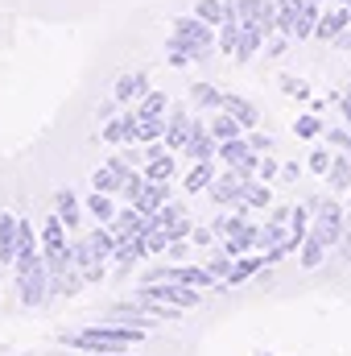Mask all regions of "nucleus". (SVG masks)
I'll return each mask as SVG.
<instances>
[{
  "label": "nucleus",
  "instance_id": "473e14b6",
  "mask_svg": "<svg viewBox=\"0 0 351 356\" xmlns=\"http://www.w3.org/2000/svg\"><path fill=\"white\" fill-rule=\"evenodd\" d=\"M145 182H149V178H141V175H128L124 182H120V195H124L128 203H137V199H141V191H145Z\"/></svg>",
  "mask_w": 351,
  "mask_h": 356
},
{
  "label": "nucleus",
  "instance_id": "79ce46f5",
  "mask_svg": "<svg viewBox=\"0 0 351 356\" xmlns=\"http://www.w3.org/2000/svg\"><path fill=\"white\" fill-rule=\"evenodd\" d=\"M281 175H285V182H298V175H302V170H298V166L289 162V166H281Z\"/></svg>",
  "mask_w": 351,
  "mask_h": 356
},
{
  "label": "nucleus",
  "instance_id": "f03ea898",
  "mask_svg": "<svg viewBox=\"0 0 351 356\" xmlns=\"http://www.w3.org/2000/svg\"><path fill=\"white\" fill-rule=\"evenodd\" d=\"M211 46H215V38H211V29H207L203 17H178L174 21V38H170V63L174 67H186L194 58H207Z\"/></svg>",
  "mask_w": 351,
  "mask_h": 356
},
{
  "label": "nucleus",
  "instance_id": "4c0bfd02",
  "mask_svg": "<svg viewBox=\"0 0 351 356\" xmlns=\"http://www.w3.org/2000/svg\"><path fill=\"white\" fill-rule=\"evenodd\" d=\"M331 145H339V149L351 158V133H343V129H331Z\"/></svg>",
  "mask_w": 351,
  "mask_h": 356
},
{
  "label": "nucleus",
  "instance_id": "b1692460",
  "mask_svg": "<svg viewBox=\"0 0 351 356\" xmlns=\"http://www.w3.org/2000/svg\"><path fill=\"white\" fill-rule=\"evenodd\" d=\"M137 116H141V120H166V95H162V91H149V95L137 104Z\"/></svg>",
  "mask_w": 351,
  "mask_h": 356
},
{
  "label": "nucleus",
  "instance_id": "a19ab883",
  "mask_svg": "<svg viewBox=\"0 0 351 356\" xmlns=\"http://www.w3.org/2000/svg\"><path fill=\"white\" fill-rule=\"evenodd\" d=\"M277 170H281V166H277V162H273V158H264L261 166H257V175H261V178H264V182H268V178L277 175Z\"/></svg>",
  "mask_w": 351,
  "mask_h": 356
},
{
  "label": "nucleus",
  "instance_id": "4be33fe9",
  "mask_svg": "<svg viewBox=\"0 0 351 356\" xmlns=\"http://www.w3.org/2000/svg\"><path fill=\"white\" fill-rule=\"evenodd\" d=\"M273 8H277V29H281V33H289V29H293V21H298V13L306 8V0H273Z\"/></svg>",
  "mask_w": 351,
  "mask_h": 356
},
{
  "label": "nucleus",
  "instance_id": "393cba45",
  "mask_svg": "<svg viewBox=\"0 0 351 356\" xmlns=\"http://www.w3.org/2000/svg\"><path fill=\"white\" fill-rule=\"evenodd\" d=\"M211 178H215L211 158H207V162H194V166H190V175H186V191H190V195H194V191H207V186H211Z\"/></svg>",
  "mask_w": 351,
  "mask_h": 356
},
{
  "label": "nucleus",
  "instance_id": "f3484780",
  "mask_svg": "<svg viewBox=\"0 0 351 356\" xmlns=\"http://www.w3.org/2000/svg\"><path fill=\"white\" fill-rule=\"evenodd\" d=\"M54 216H58L67 228L79 224V199H75V191H58V195H54Z\"/></svg>",
  "mask_w": 351,
  "mask_h": 356
},
{
  "label": "nucleus",
  "instance_id": "7c9ffc66",
  "mask_svg": "<svg viewBox=\"0 0 351 356\" xmlns=\"http://www.w3.org/2000/svg\"><path fill=\"white\" fill-rule=\"evenodd\" d=\"M149 182H170V178H174V158H170V154H162V158H153V162H149Z\"/></svg>",
  "mask_w": 351,
  "mask_h": 356
},
{
  "label": "nucleus",
  "instance_id": "7ed1b4c3",
  "mask_svg": "<svg viewBox=\"0 0 351 356\" xmlns=\"http://www.w3.org/2000/svg\"><path fill=\"white\" fill-rule=\"evenodd\" d=\"M17 294L29 311H37L46 298H50V269H46V257H37V249H21L17 253Z\"/></svg>",
  "mask_w": 351,
  "mask_h": 356
},
{
  "label": "nucleus",
  "instance_id": "4468645a",
  "mask_svg": "<svg viewBox=\"0 0 351 356\" xmlns=\"http://www.w3.org/2000/svg\"><path fill=\"white\" fill-rule=\"evenodd\" d=\"M112 95H116L120 104H128V99H145V95H149V83H145V75H141V71H137V75H120Z\"/></svg>",
  "mask_w": 351,
  "mask_h": 356
},
{
  "label": "nucleus",
  "instance_id": "9b49d317",
  "mask_svg": "<svg viewBox=\"0 0 351 356\" xmlns=\"http://www.w3.org/2000/svg\"><path fill=\"white\" fill-rule=\"evenodd\" d=\"M264 25H257V21H248V25H240V50H236V63H248L257 50L264 46Z\"/></svg>",
  "mask_w": 351,
  "mask_h": 356
},
{
  "label": "nucleus",
  "instance_id": "f704fd0d",
  "mask_svg": "<svg viewBox=\"0 0 351 356\" xmlns=\"http://www.w3.org/2000/svg\"><path fill=\"white\" fill-rule=\"evenodd\" d=\"M327 166H331V149H314L310 154V170L314 175H327Z\"/></svg>",
  "mask_w": 351,
  "mask_h": 356
},
{
  "label": "nucleus",
  "instance_id": "a878e982",
  "mask_svg": "<svg viewBox=\"0 0 351 356\" xmlns=\"http://www.w3.org/2000/svg\"><path fill=\"white\" fill-rule=\"evenodd\" d=\"M240 203L244 207H273V195H268V186L264 182H244V195H240Z\"/></svg>",
  "mask_w": 351,
  "mask_h": 356
},
{
  "label": "nucleus",
  "instance_id": "aec40b11",
  "mask_svg": "<svg viewBox=\"0 0 351 356\" xmlns=\"http://www.w3.org/2000/svg\"><path fill=\"white\" fill-rule=\"evenodd\" d=\"M223 112H232L244 129H252V124H257V108H252L244 95H223Z\"/></svg>",
  "mask_w": 351,
  "mask_h": 356
},
{
  "label": "nucleus",
  "instance_id": "20e7f679",
  "mask_svg": "<svg viewBox=\"0 0 351 356\" xmlns=\"http://www.w3.org/2000/svg\"><path fill=\"white\" fill-rule=\"evenodd\" d=\"M137 298H157V302H170V307H198V286H186V282H141Z\"/></svg>",
  "mask_w": 351,
  "mask_h": 356
},
{
  "label": "nucleus",
  "instance_id": "6ab92c4d",
  "mask_svg": "<svg viewBox=\"0 0 351 356\" xmlns=\"http://www.w3.org/2000/svg\"><path fill=\"white\" fill-rule=\"evenodd\" d=\"M257 269H264V257H257V253H252V257H248V253H244V257H232V273H228V282L240 286V282H248Z\"/></svg>",
  "mask_w": 351,
  "mask_h": 356
},
{
  "label": "nucleus",
  "instance_id": "e433bc0d",
  "mask_svg": "<svg viewBox=\"0 0 351 356\" xmlns=\"http://www.w3.org/2000/svg\"><path fill=\"white\" fill-rule=\"evenodd\" d=\"M211 273H215V277H228V273H232V257H228V253H223V257H215V261H211Z\"/></svg>",
  "mask_w": 351,
  "mask_h": 356
},
{
  "label": "nucleus",
  "instance_id": "ea45409f",
  "mask_svg": "<svg viewBox=\"0 0 351 356\" xmlns=\"http://www.w3.org/2000/svg\"><path fill=\"white\" fill-rule=\"evenodd\" d=\"M190 245H211V228H190Z\"/></svg>",
  "mask_w": 351,
  "mask_h": 356
},
{
  "label": "nucleus",
  "instance_id": "423d86ee",
  "mask_svg": "<svg viewBox=\"0 0 351 356\" xmlns=\"http://www.w3.org/2000/svg\"><path fill=\"white\" fill-rule=\"evenodd\" d=\"M244 182H248V178L240 175V170H232V166H228L219 178H211V186H207V191H211V199H215V203H240Z\"/></svg>",
  "mask_w": 351,
  "mask_h": 356
},
{
  "label": "nucleus",
  "instance_id": "f257e3e1",
  "mask_svg": "<svg viewBox=\"0 0 351 356\" xmlns=\"http://www.w3.org/2000/svg\"><path fill=\"white\" fill-rule=\"evenodd\" d=\"M145 340V327H128V323H99V327H83V332H67L62 344L71 348H83V353H124L132 344Z\"/></svg>",
  "mask_w": 351,
  "mask_h": 356
},
{
  "label": "nucleus",
  "instance_id": "0eeeda50",
  "mask_svg": "<svg viewBox=\"0 0 351 356\" xmlns=\"http://www.w3.org/2000/svg\"><path fill=\"white\" fill-rule=\"evenodd\" d=\"M182 149H186V154H190L194 162H207V158H211V154H215L219 145H215V137H211V129L194 120V124H190V137H186V145H182Z\"/></svg>",
  "mask_w": 351,
  "mask_h": 356
},
{
  "label": "nucleus",
  "instance_id": "72a5a7b5",
  "mask_svg": "<svg viewBox=\"0 0 351 356\" xmlns=\"http://www.w3.org/2000/svg\"><path fill=\"white\" fill-rule=\"evenodd\" d=\"M285 50H289V33H277V38L264 46V54H268V58H281Z\"/></svg>",
  "mask_w": 351,
  "mask_h": 356
},
{
  "label": "nucleus",
  "instance_id": "c756f323",
  "mask_svg": "<svg viewBox=\"0 0 351 356\" xmlns=\"http://www.w3.org/2000/svg\"><path fill=\"white\" fill-rule=\"evenodd\" d=\"M207 25H215V21H228V4L223 0H198V8H194Z\"/></svg>",
  "mask_w": 351,
  "mask_h": 356
},
{
  "label": "nucleus",
  "instance_id": "c85d7f7f",
  "mask_svg": "<svg viewBox=\"0 0 351 356\" xmlns=\"http://www.w3.org/2000/svg\"><path fill=\"white\" fill-rule=\"evenodd\" d=\"M87 241H91V249H95V253H99L103 261H108V257L116 253V236H112V228H95Z\"/></svg>",
  "mask_w": 351,
  "mask_h": 356
},
{
  "label": "nucleus",
  "instance_id": "58836bf2",
  "mask_svg": "<svg viewBox=\"0 0 351 356\" xmlns=\"http://www.w3.org/2000/svg\"><path fill=\"white\" fill-rule=\"evenodd\" d=\"M248 145H252L257 154H264V149H273V137H268V133H257V137H252Z\"/></svg>",
  "mask_w": 351,
  "mask_h": 356
},
{
  "label": "nucleus",
  "instance_id": "39448f33",
  "mask_svg": "<svg viewBox=\"0 0 351 356\" xmlns=\"http://www.w3.org/2000/svg\"><path fill=\"white\" fill-rule=\"evenodd\" d=\"M314 236H323V245L331 249L335 241H339V232H343V207L335 203V199H318V211H314V228H310Z\"/></svg>",
  "mask_w": 351,
  "mask_h": 356
},
{
  "label": "nucleus",
  "instance_id": "bb28decb",
  "mask_svg": "<svg viewBox=\"0 0 351 356\" xmlns=\"http://www.w3.org/2000/svg\"><path fill=\"white\" fill-rule=\"evenodd\" d=\"M240 129H244V124H240L232 112H223V116H215V124H211V137H215V141H228V137H240Z\"/></svg>",
  "mask_w": 351,
  "mask_h": 356
},
{
  "label": "nucleus",
  "instance_id": "9d476101",
  "mask_svg": "<svg viewBox=\"0 0 351 356\" xmlns=\"http://www.w3.org/2000/svg\"><path fill=\"white\" fill-rule=\"evenodd\" d=\"M166 203H170V182H145V191H141V199H137L141 216H157Z\"/></svg>",
  "mask_w": 351,
  "mask_h": 356
},
{
  "label": "nucleus",
  "instance_id": "6e6552de",
  "mask_svg": "<svg viewBox=\"0 0 351 356\" xmlns=\"http://www.w3.org/2000/svg\"><path fill=\"white\" fill-rule=\"evenodd\" d=\"M17 232H21V220L12 211H0V266L17 261Z\"/></svg>",
  "mask_w": 351,
  "mask_h": 356
},
{
  "label": "nucleus",
  "instance_id": "5701e85b",
  "mask_svg": "<svg viewBox=\"0 0 351 356\" xmlns=\"http://www.w3.org/2000/svg\"><path fill=\"white\" fill-rule=\"evenodd\" d=\"M190 99H194L203 112H215V108H223V91L211 88V83H194V88H190Z\"/></svg>",
  "mask_w": 351,
  "mask_h": 356
},
{
  "label": "nucleus",
  "instance_id": "49530a36",
  "mask_svg": "<svg viewBox=\"0 0 351 356\" xmlns=\"http://www.w3.org/2000/svg\"><path fill=\"white\" fill-rule=\"evenodd\" d=\"M310 4H323V0H310Z\"/></svg>",
  "mask_w": 351,
  "mask_h": 356
},
{
  "label": "nucleus",
  "instance_id": "2eb2a0df",
  "mask_svg": "<svg viewBox=\"0 0 351 356\" xmlns=\"http://www.w3.org/2000/svg\"><path fill=\"white\" fill-rule=\"evenodd\" d=\"M219 158H223V166H240V162H248L257 149L248 145V141H240V137H228V141H219V149H215Z\"/></svg>",
  "mask_w": 351,
  "mask_h": 356
},
{
  "label": "nucleus",
  "instance_id": "a211bd4d",
  "mask_svg": "<svg viewBox=\"0 0 351 356\" xmlns=\"http://www.w3.org/2000/svg\"><path fill=\"white\" fill-rule=\"evenodd\" d=\"M327 182H331V191H351V158L348 154L331 158V166H327Z\"/></svg>",
  "mask_w": 351,
  "mask_h": 356
},
{
  "label": "nucleus",
  "instance_id": "f8f14e48",
  "mask_svg": "<svg viewBox=\"0 0 351 356\" xmlns=\"http://www.w3.org/2000/svg\"><path fill=\"white\" fill-rule=\"evenodd\" d=\"M348 25H351V13H348V8H339V13H323V17H318V29H314V38L335 42Z\"/></svg>",
  "mask_w": 351,
  "mask_h": 356
},
{
  "label": "nucleus",
  "instance_id": "37998d69",
  "mask_svg": "<svg viewBox=\"0 0 351 356\" xmlns=\"http://www.w3.org/2000/svg\"><path fill=\"white\" fill-rule=\"evenodd\" d=\"M335 46H343V50H351V25L343 29V33H339V38H335Z\"/></svg>",
  "mask_w": 351,
  "mask_h": 356
},
{
  "label": "nucleus",
  "instance_id": "1a4fd4ad",
  "mask_svg": "<svg viewBox=\"0 0 351 356\" xmlns=\"http://www.w3.org/2000/svg\"><path fill=\"white\" fill-rule=\"evenodd\" d=\"M252 249H261V228H252V224H244L240 232L223 236V253H228V257H244V253H252Z\"/></svg>",
  "mask_w": 351,
  "mask_h": 356
},
{
  "label": "nucleus",
  "instance_id": "a18cd8bd",
  "mask_svg": "<svg viewBox=\"0 0 351 356\" xmlns=\"http://www.w3.org/2000/svg\"><path fill=\"white\" fill-rule=\"evenodd\" d=\"M343 8H348V13H351V0H343Z\"/></svg>",
  "mask_w": 351,
  "mask_h": 356
},
{
  "label": "nucleus",
  "instance_id": "dca6fc26",
  "mask_svg": "<svg viewBox=\"0 0 351 356\" xmlns=\"http://www.w3.org/2000/svg\"><path fill=\"white\" fill-rule=\"evenodd\" d=\"M318 17H323V13H318V4H310V0H306V8L298 13V21H293L289 38H298V42H302V38H314V29H318Z\"/></svg>",
  "mask_w": 351,
  "mask_h": 356
},
{
  "label": "nucleus",
  "instance_id": "c9c22d12",
  "mask_svg": "<svg viewBox=\"0 0 351 356\" xmlns=\"http://www.w3.org/2000/svg\"><path fill=\"white\" fill-rule=\"evenodd\" d=\"M298 137H318V120L314 116H302L298 120Z\"/></svg>",
  "mask_w": 351,
  "mask_h": 356
},
{
  "label": "nucleus",
  "instance_id": "c03bdc74",
  "mask_svg": "<svg viewBox=\"0 0 351 356\" xmlns=\"http://www.w3.org/2000/svg\"><path fill=\"white\" fill-rule=\"evenodd\" d=\"M343 116H348V124H351V88L343 91Z\"/></svg>",
  "mask_w": 351,
  "mask_h": 356
},
{
  "label": "nucleus",
  "instance_id": "ddd939ff",
  "mask_svg": "<svg viewBox=\"0 0 351 356\" xmlns=\"http://www.w3.org/2000/svg\"><path fill=\"white\" fill-rule=\"evenodd\" d=\"M190 112L186 108H174L170 112V124H166V145H174V149H182L186 145V137H190Z\"/></svg>",
  "mask_w": 351,
  "mask_h": 356
},
{
  "label": "nucleus",
  "instance_id": "412c9836",
  "mask_svg": "<svg viewBox=\"0 0 351 356\" xmlns=\"http://www.w3.org/2000/svg\"><path fill=\"white\" fill-rule=\"evenodd\" d=\"M323 257H327V245H323V236L306 232V241H302V269H318V266H323Z\"/></svg>",
  "mask_w": 351,
  "mask_h": 356
},
{
  "label": "nucleus",
  "instance_id": "2f4dec72",
  "mask_svg": "<svg viewBox=\"0 0 351 356\" xmlns=\"http://www.w3.org/2000/svg\"><path fill=\"white\" fill-rule=\"evenodd\" d=\"M91 186L103 191V195H112V191H120V175H116L112 166H99V170L91 175Z\"/></svg>",
  "mask_w": 351,
  "mask_h": 356
},
{
  "label": "nucleus",
  "instance_id": "cd10ccee",
  "mask_svg": "<svg viewBox=\"0 0 351 356\" xmlns=\"http://www.w3.org/2000/svg\"><path fill=\"white\" fill-rule=\"evenodd\" d=\"M87 211L99 220V224H112V216H116V207H112V199H108L103 191H95V195L87 199Z\"/></svg>",
  "mask_w": 351,
  "mask_h": 356
}]
</instances>
